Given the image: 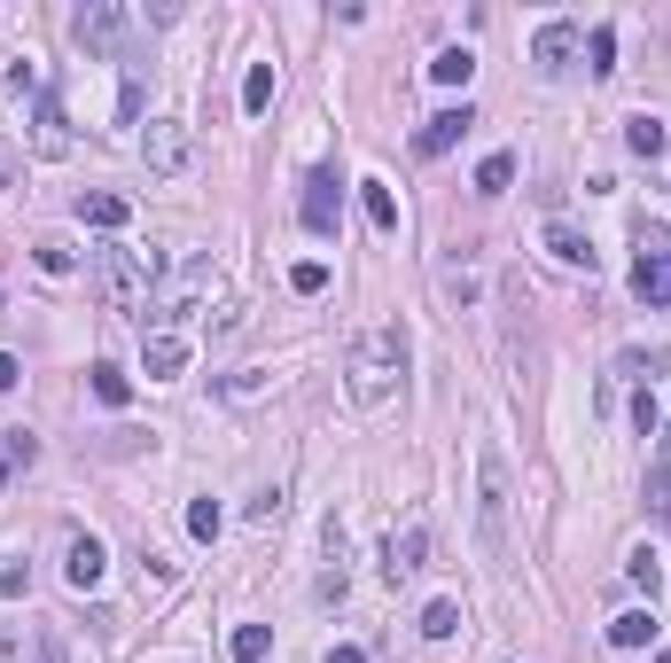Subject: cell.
<instances>
[{
	"label": "cell",
	"mask_w": 671,
	"mask_h": 663,
	"mask_svg": "<svg viewBox=\"0 0 671 663\" xmlns=\"http://www.w3.org/2000/svg\"><path fill=\"white\" fill-rule=\"evenodd\" d=\"M9 188H16V156H9V148H0V196H9Z\"/></svg>",
	"instance_id": "836d02e7"
},
{
	"label": "cell",
	"mask_w": 671,
	"mask_h": 663,
	"mask_svg": "<svg viewBox=\"0 0 671 663\" xmlns=\"http://www.w3.org/2000/svg\"><path fill=\"white\" fill-rule=\"evenodd\" d=\"M289 289H297V297H320V289H328V266H320V258L289 266Z\"/></svg>",
	"instance_id": "484cf974"
},
{
	"label": "cell",
	"mask_w": 671,
	"mask_h": 663,
	"mask_svg": "<svg viewBox=\"0 0 671 663\" xmlns=\"http://www.w3.org/2000/svg\"><path fill=\"white\" fill-rule=\"evenodd\" d=\"M663 141H671V133H663V118H648V110H640V118H625V148H632V156H648V164H656V156H663Z\"/></svg>",
	"instance_id": "2e32d148"
},
{
	"label": "cell",
	"mask_w": 671,
	"mask_h": 663,
	"mask_svg": "<svg viewBox=\"0 0 671 663\" xmlns=\"http://www.w3.org/2000/svg\"><path fill=\"white\" fill-rule=\"evenodd\" d=\"M406 375V336L398 328H367L352 344V406H383Z\"/></svg>",
	"instance_id": "7a4b0ae2"
},
{
	"label": "cell",
	"mask_w": 671,
	"mask_h": 663,
	"mask_svg": "<svg viewBox=\"0 0 671 663\" xmlns=\"http://www.w3.org/2000/svg\"><path fill=\"white\" fill-rule=\"evenodd\" d=\"M0 445H9V461H16V468H32V461H40V438H32V430H0Z\"/></svg>",
	"instance_id": "f1b7e54d"
},
{
	"label": "cell",
	"mask_w": 671,
	"mask_h": 663,
	"mask_svg": "<svg viewBox=\"0 0 671 663\" xmlns=\"http://www.w3.org/2000/svg\"><path fill=\"white\" fill-rule=\"evenodd\" d=\"M469 125H476V110H469V102H461V110H438L422 133H414V148H422V156H446V148H453Z\"/></svg>",
	"instance_id": "7c38bea8"
},
{
	"label": "cell",
	"mask_w": 671,
	"mask_h": 663,
	"mask_svg": "<svg viewBox=\"0 0 671 663\" xmlns=\"http://www.w3.org/2000/svg\"><path fill=\"white\" fill-rule=\"evenodd\" d=\"M360 203H367V219H375L383 234H398V196H391L383 180H360Z\"/></svg>",
	"instance_id": "ac0fdd59"
},
{
	"label": "cell",
	"mask_w": 671,
	"mask_h": 663,
	"mask_svg": "<svg viewBox=\"0 0 671 663\" xmlns=\"http://www.w3.org/2000/svg\"><path fill=\"white\" fill-rule=\"evenodd\" d=\"M422 632H430V640H453V632H461V601H430V609H422Z\"/></svg>",
	"instance_id": "d4e9b609"
},
{
	"label": "cell",
	"mask_w": 671,
	"mask_h": 663,
	"mask_svg": "<svg viewBox=\"0 0 671 663\" xmlns=\"http://www.w3.org/2000/svg\"><path fill=\"white\" fill-rule=\"evenodd\" d=\"M95 398H102V406H125V398H133V375H125V367H95Z\"/></svg>",
	"instance_id": "cb8c5ba5"
},
{
	"label": "cell",
	"mask_w": 671,
	"mask_h": 663,
	"mask_svg": "<svg viewBox=\"0 0 671 663\" xmlns=\"http://www.w3.org/2000/svg\"><path fill=\"white\" fill-rule=\"evenodd\" d=\"M282 508H289V500H282V484H274V491H258V500H250V523H282Z\"/></svg>",
	"instance_id": "4dcf8cb0"
},
{
	"label": "cell",
	"mask_w": 671,
	"mask_h": 663,
	"mask_svg": "<svg viewBox=\"0 0 671 663\" xmlns=\"http://www.w3.org/2000/svg\"><path fill=\"white\" fill-rule=\"evenodd\" d=\"M469 70H476V55H469V47H446V55L430 63V78H438V87H469Z\"/></svg>",
	"instance_id": "ffe728a7"
},
{
	"label": "cell",
	"mask_w": 671,
	"mask_h": 663,
	"mask_svg": "<svg viewBox=\"0 0 671 663\" xmlns=\"http://www.w3.org/2000/svg\"><path fill=\"white\" fill-rule=\"evenodd\" d=\"M141 164H148L156 180H180L188 164H196V125H180V118L141 125Z\"/></svg>",
	"instance_id": "277c9868"
},
{
	"label": "cell",
	"mask_w": 671,
	"mask_h": 663,
	"mask_svg": "<svg viewBox=\"0 0 671 663\" xmlns=\"http://www.w3.org/2000/svg\"><path fill=\"white\" fill-rule=\"evenodd\" d=\"M219 523H227L219 500H196V508H188V531H196V539H219Z\"/></svg>",
	"instance_id": "f546056e"
},
{
	"label": "cell",
	"mask_w": 671,
	"mask_h": 663,
	"mask_svg": "<svg viewBox=\"0 0 671 663\" xmlns=\"http://www.w3.org/2000/svg\"><path fill=\"white\" fill-rule=\"evenodd\" d=\"M508 500H516L508 453L484 445L476 453V539H484V554H508Z\"/></svg>",
	"instance_id": "3957f363"
},
{
	"label": "cell",
	"mask_w": 671,
	"mask_h": 663,
	"mask_svg": "<svg viewBox=\"0 0 671 663\" xmlns=\"http://www.w3.org/2000/svg\"><path fill=\"white\" fill-rule=\"evenodd\" d=\"M336 211H344V180L328 173H305V196H297V219H305V234H336Z\"/></svg>",
	"instance_id": "8992f818"
},
{
	"label": "cell",
	"mask_w": 671,
	"mask_h": 663,
	"mask_svg": "<svg viewBox=\"0 0 671 663\" xmlns=\"http://www.w3.org/2000/svg\"><path fill=\"white\" fill-rule=\"evenodd\" d=\"M32 663H70V648H63V632H40V640H32Z\"/></svg>",
	"instance_id": "1f68e13d"
},
{
	"label": "cell",
	"mask_w": 671,
	"mask_h": 663,
	"mask_svg": "<svg viewBox=\"0 0 671 663\" xmlns=\"http://www.w3.org/2000/svg\"><path fill=\"white\" fill-rule=\"evenodd\" d=\"M422 562H430V523H398V531L383 539V577H391V586H406Z\"/></svg>",
	"instance_id": "ba28073f"
},
{
	"label": "cell",
	"mask_w": 671,
	"mask_h": 663,
	"mask_svg": "<svg viewBox=\"0 0 671 663\" xmlns=\"http://www.w3.org/2000/svg\"><path fill=\"white\" fill-rule=\"evenodd\" d=\"M547 251H554L562 266H585V274H594V242H585L578 226H562V219H547Z\"/></svg>",
	"instance_id": "9a60e30c"
},
{
	"label": "cell",
	"mask_w": 671,
	"mask_h": 663,
	"mask_svg": "<svg viewBox=\"0 0 671 663\" xmlns=\"http://www.w3.org/2000/svg\"><path fill=\"white\" fill-rule=\"evenodd\" d=\"M625 577H632V586H640V594H656V586H663V554H656V546H632V562H625Z\"/></svg>",
	"instance_id": "44dd1931"
},
{
	"label": "cell",
	"mask_w": 671,
	"mask_h": 663,
	"mask_svg": "<svg viewBox=\"0 0 671 663\" xmlns=\"http://www.w3.org/2000/svg\"><path fill=\"white\" fill-rule=\"evenodd\" d=\"M274 87H282V78H274V63H250V78H242V110L258 118V110L274 102Z\"/></svg>",
	"instance_id": "d6986e66"
},
{
	"label": "cell",
	"mask_w": 671,
	"mask_h": 663,
	"mask_svg": "<svg viewBox=\"0 0 671 663\" xmlns=\"http://www.w3.org/2000/svg\"><path fill=\"white\" fill-rule=\"evenodd\" d=\"M70 32H78V47H87V55H118V40H125V9H118V0H87V9L70 16Z\"/></svg>",
	"instance_id": "52a82bcc"
},
{
	"label": "cell",
	"mask_w": 671,
	"mask_h": 663,
	"mask_svg": "<svg viewBox=\"0 0 671 663\" xmlns=\"http://www.w3.org/2000/svg\"><path fill=\"white\" fill-rule=\"evenodd\" d=\"M585 55H594V70H602V78H609V70H617V32H609V24H602V32H594V40H585Z\"/></svg>",
	"instance_id": "83f0119b"
},
{
	"label": "cell",
	"mask_w": 671,
	"mask_h": 663,
	"mask_svg": "<svg viewBox=\"0 0 671 663\" xmlns=\"http://www.w3.org/2000/svg\"><path fill=\"white\" fill-rule=\"evenodd\" d=\"M648 640H656V617H648V609H625V617L609 625V648H625V655L648 648Z\"/></svg>",
	"instance_id": "e0dca14e"
},
{
	"label": "cell",
	"mask_w": 671,
	"mask_h": 663,
	"mask_svg": "<svg viewBox=\"0 0 671 663\" xmlns=\"http://www.w3.org/2000/svg\"><path fill=\"white\" fill-rule=\"evenodd\" d=\"M656 461H671V422H663V453H656Z\"/></svg>",
	"instance_id": "f35d334b"
},
{
	"label": "cell",
	"mask_w": 671,
	"mask_h": 663,
	"mask_svg": "<svg viewBox=\"0 0 671 663\" xmlns=\"http://www.w3.org/2000/svg\"><path fill=\"white\" fill-rule=\"evenodd\" d=\"M32 148H40V156H70V125H63V102H55L47 87L32 95Z\"/></svg>",
	"instance_id": "30bf717a"
},
{
	"label": "cell",
	"mask_w": 671,
	"mask_h": 663,
	"mask_svg": "<svg viewBox=\"0 0 671 663\" xmlns=\"http://www.w3.org/2000/svg\"><path fill=\"white\" fill-rule=\"evenodd\" d=\"M508 180H516V156H484L476 164V196H508Z\"/></svg>",
	"instance_id": "7402d4cb"
},
{
	"label": "cell",
	"mask_w": 671,
	"mask_h": 663,
	"mask_svg": "<svg viewBox=\"0 0 671 663\" xmlns=\"http://www.w3.org/2000/svg\"><path fill=\"white\" fill-rule=\"evenodd\" d=\"M585 47V32L570 24V16H554V24H539V40H531V63L554 78V70H570V55Z\"/></svg>",
	"instance_id": "9c48e42d"
},
{
	"label": "cell",
	"mask_w": 671,
	"mask_h": 663,
	"mask_svg": "<svg viewBox=\"0 0 671 663\" xmlns=\"http://www.w3.org/2000/svg\"><path fill=\"white\" fill-rule=\"evenodd\" d=\"M78 219H87L95 234H118V226H133V203L110 196V188H95V196H78Z\"/></svg>",
	"instance_id": "4fadbf2b"
},
{
	"label": "cell",
	"mask_w": 671,
	"mask_h": 663,
	"mask_svg": "<svg viewBox=\"0 0 671 663\" xmlns=\"http://www.w3.org/2000/svg\"><path fill=\"white\" fill-rule=\"evenodd\" d=\"M227 648H234V663H266V648H274V632H266V625H242V632H234Z\"/></svg>",
	"instance_id": "603a6c76"
},
{
	"label": "cell",
	"mask_w": 671,
	"mask_h": 663,
	"mask_svg": "<svg viewBox=\"0 0 671 663\" xmlns=\"http://www.w3.org/2000/svg\"><path fill=\"white\" fill-rule=\"evenodd\" d=\"M9 95H40V70L32 63H9Z\"/></svg>",
	"instance_id": "d6a6232c"
},
{
	"label": "cell",
	"mask_w": 671,
	"mask_h": 663,
	"mask_svg": "<svg viewBox=\"0 0 671 663\" xmlns=\"http://www.w3.org/2000/svg\"><path fill=\"white\" fill-rule=\"evenodd\" d=\"M156 274H164V258H156V251H141V242H102V251H95V289H102V305H110V312L148 305Z\"/></svg>",
	"instance_id": "6da1fadb"
},
{
	"label": "cell",
	"mask_w": 671,
	"mask_h": 663,
	"mask_svg": "<svg viewBox=\"0 0 671 663\" xmlns=\"http://www.w3.org/2000/svg\"><path fill=\"white\" fill-rule=\"evenodd\" d=\"M9 476H16V461H9V445H0V484H9Z\"/></svg>",
	"instance_id": "8d00e7d4"
},
{
	"label": "cell",
	"mask_w": 671,
	"mask_h": 663,
	"mask_svg": "<svg viewBox=\"0 0 671 663\" xmlns=\"http://www.w3.org/2000/svg\"><path fill=\"white\" fill-rule=\"evenodd\" d=\"M0 390H16V360L9 352H0Z\"/></svg>",
	"instance_id": "d590c367"
},
{
	"label": "cell",
	"mask_w": 671,
	"mask_h": 663,
	"mask_svg": "<svg viewBox=\"0 0 671 663\" xmlns=\"http://www.w3.org/2000/svg\"><path fill=\"white\" fill-rule=\"evenodd\" d=\"M632 297L640 305H671V234L640 226V266H632Z\"/></svg>",
	"instance_id": "5b68a950"
},
{
	"label": "cell",
	"mask_w": 671,
	"mask_h": 663,
	"mask_svg": "<svg viewBox=\"0 0 671 663\" xmlns=\"http://www.w3.org/2000/svg\"><path fill=\"white\" fill-rule=\"evenodd\" d=\"M648 508L671 516V461H648Z\"/></svg>",
	"instance_id": "4316f807"
},
{
	"label": "cell",
	"mask_w": 671,
	"mask_h": 663,
	"mask_svg": "<svg viewBox=\"0 0 671 663\" xmlns=\"http://www.w3.org/2000/svg\"><path fill=\"white\" fill-rule=\"evenodd\" d=\"M141 367H148V383H173V375L188 367V336H173V328H164V336H148Z\"/></svg>",
	"instance_id": "5bb4252c"
},
{
	"label": "cell",
	"mask_w": 671,
	"mask_h": 663,
	"mask_svg": "<svg viewBox=\"0 0 671 663\" xmlns=\"http://www.w3.org/2000/svg\"><path fill=\"white\" fill-rule=\"evenodd\" d=\"M0 663H16V640H9V632H0Z\"/></svg>",
	"instance_id": "74e56055"
},
{
	"label": "cell",
	"mask_w": 671,
	"mask_h": 663,
	"mask_svg": "<svg viewBox=\"0 0 671 663\" xmlns=\"http://www.w3.org/2000/svg\"><path fill=\"white\" fill-rule=\"evenodd\" d=\"M102 570H110L102 539H87V531H78V539H70V554H63V577H70L78 594H95V586H102Z\"/></svg>",
	"instance_id": "8fae6325"
},
{
	"label": "cell",
	"mask_w": 671,
	"mask_h": 663,
	"mask_svg": "<svg viewBox=\"0 0 671 663\" xmlns=\"http://www.w3.org/2000/svg\"><path fill=\"white\" fill-rule=\"evenodd\" d=\"M320 663H367V655H360V648H328Z\"/></svg>",
	"instance_id": "e575fe53"
}]
</instances>
